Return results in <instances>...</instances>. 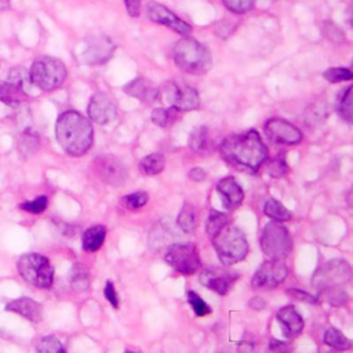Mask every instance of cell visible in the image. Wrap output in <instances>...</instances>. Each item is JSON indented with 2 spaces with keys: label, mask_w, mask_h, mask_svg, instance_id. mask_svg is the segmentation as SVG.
<instances>
[{
  "label": "cell",
  "mask_w": 353,
  "mask_h": 353,
  "mask_svg": "<svg viewBox=\"0 0 353 353\" xmlns=\"http://www.w3.org/2000/svg\"><path fill=\"white\" fill-rule=\"evenodd\" d=\"M219 153L234 168L256 172L268 157V148L256 130H248L226 137L219 146Z\"/></svg>",
  "instance_id": "6da1fadb"
},
{
  "label": "cell",
  "mask_w": 353,
  "mask_h": 353,
  "mask_svg": "<svg viewBox=\"0 0 353 353\" xmlns=\"http://www.w3.org/2000/svg\"><path fill=\"white\" fill-rule=\"evenodd\" d=\"M55 135L58 143L68 154L81 156L91 148L94 130L83 114L76 110H66L57 120Z\"/></svg>",
  "instance_id": "7a4b0ae2"
},
{
  "label": "cell",
  "mask_w": 353,
  "mask_h": 353,
  "mask_svg": "<svg viewBox=\"0 0 353 353\" xmlns=\"http://www.w3.org/2000/svg\"><path fill=\"white\" fill-rule=\"evenodd\" d=\"M216 255L222 265L230 266L245 258L248 252V243L245 234L230 221L221 225L215 232L208 234Z\"/></svg>",
  "instance_id": "3957f363"
},
{
  "label": "cell",
  "mask_w": 353,
  "mask_h": 353,
  "mask_svg": "<svg viewBox=\"0 0 353 353\" xmlns=\"http://www.w3.org/2000/svg\"><path fill=\"white\" fill-rule=\"evenodd\" d=\"M172 58L181 70L190 74H204L212 66V58L208 48L189 36H185L175 43Z\"/></svg>",
  "instance_id": "277c9868"
},
{
  "label": "cell",
  "mask_w": 353,
  "mask_h": 353,
  "mask_svg": "<svg viewBox=\"0 0 353 353\" xmlns=\"http://www.w3.org/2000/svg\"><path fill=\"white\" fill-rule=\"evenodd\" d=\"M68 76L63 62L54 57L37 58L29 70L30 83L43 91H52L61 87Z\"/></svg>",
  "instance_id": "5b68a950"
},
{
  "label": "cell",
  "mask_w": 353,
  "mask_h": 353,
  "mask_svg": "<svg viewBox=\"0 0 353 353\" xmlns=\"http://www.w3.org/2000/svg\"><path fill=\"white\" fill-rule=\"evenodd\" d=\"M21 277L33 287L50 288L54 281V269L48 258L37 252L23 254L17 263Z\"/></svg>",
  "instance_id": "8992f818"
},
{
  "label": "cell",
  "mask_w": 353,
  "mask_h": 353,
  "mask_svg": "<svg viewBox=\"0 0 353 353\" xmlns=\"http://www.w3.org/2000/svg\"><path fill=\"white\" fill-rule=\"evenodd\" d=\"M259 241L262 251L272 259H284L292 248V239L288 230L277 221L265 225Z\"/></svg>",
  "instance_id": "52a82bcc"
},
{
  "label": "cell",
  "mask_w": 353,
  "mask_h": 353,
  "mask_svg": "<svg viewBox=\"0 0 353 353\" xmlns=\"http://www.w3.org/2000/svg\"><path fill=\"white\" fill-rule=\"evenodd\" d=\"M164 261L176 272L190 276L200 268L199 251L192 243H176L167 248Z\"/></svg>",
  "instance_id": "ba28073f"
},
{
  "label": "cell",
  "mask_w": 353,
  "mask_h": 353,
  "mask_svg": "<svg viewBox=\"0 0 353 353\" xmlns=\"http://www.w3.org/2000/svg\"><path fill=\"white\" fill-rule=\"evenodd\" d=\"M350 265L343 259H331L313 274V285L320 291L341 287L350 279Z\"/></svg>",
  "instance_id": "9c48e42d"
},
{
  "label": "cell",
  "mask_w": 353,
  "mask_h": 353,
  "mask_svg": "<svg viewBox=\"0 0 353 353\" xmlns=\"http://www.w3.org/2000/svg\"><path fill=\"white\" fill-rule=\"evenodd\" d=\"M165 101L179 112L197 109L200 105V95L194 87L185 81L171 80L164 85Z\"/></svg>",
  "instance_id": "30bf717a"
},
{
  "label": "cell",
  "mask_w": 353,
  "mask_h": 353,
  "mask_svg": "<svg viewBox=\"0 0 353 353\" xmlns=\"http://www.w3.org/2000/svg\"><path fill=\"white\" fill-rule=\"evenodd\" d=\"M288 274L287 265L284 259H269L265 261L254 273L251 284L254 288L272 290L280 285Z\"/></svg>",
  "instance_id": "8fae6325"
},
{
  "label": "cell",
  "mask_w": 353,
  "mask_h": 353,
  "mask_svg": "<svg viewBox=\"0 0 353 353\" xmlns=\"http://www.w3.org/2000/svg\"><path fill=\"white\" fill-rule=\"evenodd\" d=\"M94 171L101 181L110 186H120L127 179V170L113 154H101L94 159Z\"/></svg>",
  "instance_id": "7c38bea8"
},
{
  "label": "cell",
  "mask_w": 353,
  "mask_h": 353,
  "mask_svg": "<svg viewBox=\"0 0 353 353\" xmlns=\"http://www.w3.org/2000/svg\"><path fill=\"white\" fill-rule=\"evenodd\" d=\"M7 81L0 83V101L8 105H17L25 99V84L30 81L29 73L23 68H14Z\"/></svg>",
  "instance_id": "4fadbf2b"
},
{
  "label": "cell",
  "mask_w": 353,
  "mask_h": 353,
  "mask_svg": "<svg viewBox=\"0 0 353 353\" xmlns=\"http://www.w3.org/2000/svg\"><path fill=\"white\" fill-rule=\"evenodd\" d=\"M266 137L279 145H296L302 141V132L298 127L284 119H269L263 125Z\"/></svg>",
  "instance_id": "5bb4252c"
},
{
  "label": "cell",
  "mask_w": 353,
  "mask_h": 353,
  "mask_svg": "<svg viewBox=\"0 0 353 353\" xmlns=\"http://www.w3.org/2000/svg\"><path fill=\"white\" fill-rule=\"evenodd\" d=\"M148 15L150 21L164 25L182 36H189L192 33V26L183 19H181L178 15H175L171 10L164 7L163 4H159L156 1H149Z\"/></svg>",
  "instance_id": "9a60e30c"
},
{
  "label": "cell",
  "mask_w": 353,
  "mask_h": 353,
  "mask_svg": "<svg viewBox=\"0 0 353 353\" xmlns=\"http://www.w3.org/2000/svg\"><path fill=\"white\" fill-rule=\"evenodd\" d=\"M90 120L98 124H106L116 117V105L105 92H95L87 106Z\"/></svg>",
  "instance_id": "2e32d148"
},
{
  "label": "cell",
  "mask_w": 353,
  "mask_h": 353,
  "mask_svg": "<svg viewBox=\"0 0 353 353\" xmlns=\"http://www.w3.org/2000/svg\"><path fill=\"white\" fill-rule=\"evenodd\" d=\"M114 52V44L105 36H95L88 39L83 59L88 65H101L112 58Z\"/></svg>",
  "instance_id": "e0dca14e"
},
{
  "label": "cell",
  "mask_w": 353,
  "mask_h": 353,
  "mask_svg": "<svg viewBox=\"0 0 353 353\" xmlns=\"http://www.w3.org/2000/svg\"><path fill=\"white\" fill-rule=\"evenodd\" d=\"M199 279L205 288H210L219 295H225L232 288L233 283L237 280V274L223 269L210 268L201 272Z\"/></svg>",
  "instance_id": "ac0fdd59"
},
{
  "label": "cell",
  "mask_w": 353,
  "mask_h": 353,
  "mask_svg": "<svg viewBox=\"0 0 353 353\" xmlns=\"http://www.w3.org/2000/svg\"><path fill=\"white\" fill-rule=\"evenodd\" d=\"M124 92L141 102L152 103L160 98V88L145 77H137L124 85Z\"/></svg>",
  "instance_id": "d6986e66"
},
{
  "label": "cell",
  "mask_w": 353,
  "mask_h": 353,
  "mask_svg": "<svg viewBox=\"0 0 353 353\" xmlns=\"http://www.w3.org/2000/svg\"><path fill=\"white\" fill-rule=\"evenodd\" d=\"M216 192L221 196L223 207L228 210L237 208L244 200V192H243L241 186L232 176L222 178L216 183Z\"/></svg>",
  "instance_id": "ffe728a7"
},
{
  "label": "cell",
  "mask_w": 353,
  "mask_h": 353,
  "mask_svg": "<svg viewBox=\"0 0 353 353\" xmlns=\"http://www.w3.org/2000/svg\"><path fill=\"white\" fill-rule=\"evenodd\" d=\"M276 317L283 328V334L285 338L292 339L302 332L303 320L292 305H287L279 309V312L276 313Z\"/></svg>",
  "instance_id": "44dd1931"
},
{
  "label": "cell",
  "mask_w": 353,
  "mask_h": 353,
  "mask_svg": "<svg viewBox=\"0 0 353 353\" xmlns=\"http://www.w3.org/2000/svg\"><path fill=\"white\" fill-rule=\"evenodd\" d=\"M6 310L17 313L32 323H39L43 317L41 305L28 296H21V298L12 299L11 302H8L6 305Z\"/></svg>",
  "instance_id": "7402d4cb"
},
{
  "label": "cell",
  "mask_w": 353,
  "mask_h": 353,
  "mask_svg": "<svg viewBox=\"0 0 353 353\" xmlns=\"http://www.w3.org/2000/svg\"><path fill=\"white\" fill-rule=\"evenodd\" d=\"M106 236V229L102 225H95L88 228L84 233H83V239H81V245L83 250L87 252H94L97 250L101 248V245L103 244Z\"/></svg>",
  "instance_id": "603a6c76"
},
{
  "label": "cell",
  "mask_w": 353,
  "mask_h": 353,
  "mask_svg": "<svg viewBox=\"0 0 353 353\" xmlns=\"http://www.w3.org/2000/svg\"><path fill=\"white\" fill-rule=\"evenodd\" d=\"M69 283H70V287L77 291V292H81V291H85L90 285V272L87 269V266L81 262H76L70 270V274H69Z\"/></svg>",
  "instance_id": "cb8c5ba5"
},
{
  "label": "cell",
  "mask_w": 353,
  "mask_h": 353,
  "mask_svg": "<svg viewBox=\"0 0 353 353\" xmlns=\"http://www.w3.org/2000/svg\"><path fill=\"white\" fill-rule=\"evenodd\" d=\"M164 165H165V159L161 153H150L138 163L139 172L148 176L161 172Z\"/></svg>",
  "instance_id": "d4e9b609"
},
{
  "label": "cell",
  "mask_w": 353,
  "mask_h": 353,
  "mask_svg": "<svg viewBox=\"0 0 353 353\" xmlns=\"http://www.w3.org/2000/svg\"><path fill=\"white\" fill-rule=\"evenodd\" d=\"M196 221H197V214L196 208L190 203H185L176 216V223L181 228L182 232L185 233H192L196 228Z\"/></svg>",
  "instance_id": "484cf974"
},
{
  "label": "cell",
  "mask_w": 353,
  "mask_h": 353,
  "mask_svg": "<svg viewBox=\"0 0 353 353\" xmlns=\"http://www.w3.org/2000/svg\"><path fill=\"white\" fill-rule=\"evenodd\" d=\"M263 214L266 216H269L270 219L273 221H277V222H284V221H290L292 218L291 212L277 200L274 199H268L265 201V205H263Z\"/></svg>",
  "instance_id": "4316f807"
},
{
  "label": "cell",
  "mask_w": 353,
  "mask_h": 353,
  "mask_svg": "<svg viewBox=\"0 0 353 353\" xmlns=\"http://www.w3.org/2000/svg\"><path fill=\"white\" fill-rule=\"evenodd\" d=\"M178 109H175V108H167V109H164V108H157V109H154L153 112H152V114H150V119H152V121L156 124V125H159V127H161V128H168V127H171L175 121H176V119H178Z\"/></svg>",
  "instance_id": "83f0119b"
},
{
  "label": "cell",
  "mask_w": 353,
  "mask_h": 353,
  "mask_svg": "<svg viewBox=\"0 0 353 353\" xmlns=\"http://www.w3.org/2000/svg\"><path fill=\"white\" fill-rule=\"evenodd\" d=\"M208 128L205 125L196 127L189 137V146L193 152H204L208 148Z\"/></svg>",
  "instance_id": "f1b7e54d"
},
{
  "label": "cell",
  "mask_w": 353,
  "mask_h": 353,
  "mask_svg": "<svg viewBox=\"0 0 353 353\" xmlns=\"http://www.w3.org/2000/svg\"><path fill=\"white\" fill-rule=\"evenodd\" d=\"M324 343L336 349V350H345L352 346L350 339H347L339 330L330 327L324 334Z\"/></svg>",
  "instance_id": "f546056e"
},
{
  "label": "cell",
  "mask_w": 353,
  "mask_h": 353,
  "mask_svg": "<svg viewBox=\"0 0 353 353\" xmlns=\"http://www.w3.org/2000/svg\"><path fill=\"white\" fill-rule=\"evenodd\" d=\"M338 113L346 123H352V87H346L345 91L341 92L338 99Z\"/></svg>",
  "instance_id": "4dcf8cb0"
},
{
  "label": "cell",
  "mask_w": 353,
  "mask_h": 353,
  "mask_svg": "<svg viewBox=\"0 0 353 353\" xmlns=\"http://www.w3.org/2000/svg\"><path fill=\"white\" fill-rule=\"evenodd\" d=\"M148 200H149V196L146 192H135V193L121 197L120 203L127 210H138V208H142L143 205H146Z\"/></svg>",
  "instance_id": "1f68e13d"
},
{
  "label": "cell",
  "mask_w": 353,
  "mask_h": 353,
  "mask_svg": "<svg viewBox=\"0 0 353 353\" xmlns=\"http://www.w3.org/2000/svg\"><path fill=\"white\" fill-rule=\"evenodd\" d=\"M37 350L41 353H63L65 347L58 338H55L54 335H48L40 339Z\"/></svg>",
  "instance_id": "d6a6232c"
},
{
  "label": "cell",
  "mask_w": 353,
  "mask_h": 353,
  "mask_svg": "<svg viewBox=\"0 0 353 353\" xmlns=\"http://www.w3.org/2000/svg\"><path fill=\"white\" fill-rule=\"evenodd\" d=\"M323 76L330 83H341L350 80L353 77V73L347 68H330L324 72Z\"/></svg>",
  "instance_id": "836d02e7"
},
{
  "label": "cell",
  "mask_w": 353,
  "mask_h": 353,
  "mask_svg": "<svg viewBox=\"0 0 353 353\" xmlns=\"http://www.w3.org/2000/svg\"><path fill=\"white\" fill-rule=\"evenodd\" d=\"M188 296V302L190 303L193 312L197 314V316H207L211 313V307L200 298V295H197L194 291H189L186 294Z\"/></svg>",
  "instance_id": "e575fe53"
},
{
  "label": "cell",
  "mask_w": 353,
  "mask_h": 353,
  "mask_svg": "<svg viewBox=\"0 0 353 353\" xmlns=\"http://www.w3.org/2000/svg\"><path fill=\"white\" fill-rule=\"evenodd\" d=\"M222 1H223V6L234 14H245L255 4V0H222Z\"/></svg>",
  "instance_id": "d590c367"
},
{
  "label": "cell",
  "mask_w": 353,
  "mask_h": 353,
  "mask_svg": "<svg viewBox=\"0 0 353 353\" xmlns=\"http://www.w3.org/2000/svg\"><path fill=\"white\" fill-rule=\"evenodd\" d=\"M47 204H48L47 196H39V197H36L34 200L22 203L19 207H21L23 211L33 212V214H40V212H43V211L47 208Z\"/></svg>",
  "instance_id": "8d00e7d4"
},
{
  "label": "cell",
  "mask_w": 353,
  "mask_h": 353,
  "mask_svg": "<svg viewBox=\"0 0 353 353\" xmlns=\"http://www.w3.org/2000/svg\"><path fill=\"white\" fill-rule=\"evenodd\" d=\"M288 167L285 164V161L283 159H274L269 163L268 165V172L273 176V178H280L287 172Z\"/></svg>",
  "instance_id": "74e56055"
},
{
  "label": "cell",
  "mask_w": 353,
  "mask_h": 353,
  "mask_svg": "<svg viewBox=\"0 0 353 353\" xmlns=\"http://www.w3.org/2000/svg\"><path fill=\"white\" fill-rule=\"evenodd\" d=\"M287 294L291 295L292 298L298 299V301H302L305 303H317L319 302V298L314 296V295H310L302 290H298V288H290L287 290Z\"/></svg>",
  "instance_id": "f35d334b"
},
{
  "label": "cell",
  "mask_w": 353,
  "mask_h": 353,
  "mask_svg": "<svg viewBox=\"0 0 353 353\" xmlns=\"http://www.w3.org/2000/svg\"><path fill=\"white\" fill-rule=\"evenodd\" d=\"M103 294H105V298L108 299V302H109L114 309H117V307H119V295H117L116 288H114V285H113L112 281H106Z\"/></svg>",
  "instance_id": "ab89813d"
},
{
  "label": "cell",
  "mask_w": 353,
  "mask_h": 353,
  "mask_svg": "<svg viewBox=\"0 0 353 353\" xmlns=\"http://www.w3.org/2000/svg\"><path fill=\"white\" fill-rule=\"evenodd\" d=\"M124 4H125V8H127L130 17L135 18L139 15L142 0H124Z\"/></svg>",
  "instance_id": "60d3db41"
},
{
  "label": "cell",
  "mask_w": 353,
  "mask_h": 353,
  "mask_svg": "<svg viewBox=\"0 0 353 353\" xmlns=\"http://www.w3.org/2000/svg\"><path fill=\"white\" fill-rule=\"evenodd\" d=\"M188 176L192 179V181H196V182H200V181H204L205 179V172L201 170V168H192L188 174Z\"/></svg>",
  "instance_id": "b9f144b4"
},
{
  "label": "cell",
  "mask_w": 353,
  "mask_h": 353,
  "mask_svg": "<svg viewBox=\"0 0 353 353\" xmlns=\"http://www.w3.org/2000/svg\"><path fill=\"white\" fill-rule=\"evenodd\" d=\"M269 347H270V350H276V352H281V350H287L288 349L287 345H284L283 342L276 341V339H270Z\"/></svg>",
  "instance_id": "7bdbcfd3"
},
{
  "label": "cell",
  "mask_w": 353,
  "mask_h": 353,
  "mask_svg": "<svg viewBox=\"0 0 353 353\" xmlns=\"http://www.w3.org/2000/svg\"><path fill=\"white\" fill-rule=\"evenodd\" d=\"M250 306H251L252 309L261 310V309L265 307V301H263L261 296H255V298H252V299L250 301Z\"/></svg>",
  "instance_id": "ee69618b"
},
{
  "label": "cell",
  "mask_w": 353,
  "mask_h": 353,
  "mask_svg": "<svg viewBox=\"0 0 353 353\" xmlns=\"http://www.w3.org/2000/svg\"><path fill=\"white\" fill-rule=\"evenodd\" d=\"M10 6V0H0V11H4L6 8H8Z\"/></svg>",
  "instance_id": "f6af8a7d"
}]
</instances>
